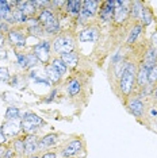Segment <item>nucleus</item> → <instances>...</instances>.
<instances>
[{"label": "nucleus", "instance_id": "41", "mask_svg": "<svg viewBox=\"0 0 157 158\" xmlns=\"http://www.w3.org/2000/svg\"><path fill=\"white\" fill-rule=\"evenodd\" d=\"M0 57H6V54H4V52H0Z\"/></svg>", "mask_w": 157, "mask_h": 158}, {"label": "nucleus", "instance_id": "28", "mask_svg": "<svg viewBox=\"0 0 157 158\" xmlns=\"http://www.w3.org/2000/svg\"><path fill=\"white\" fill-rule=\"evenodd\" d=\"M148 81L149 84H156L157 82V65L151 68L148 72Z\"/></svg>", "mask_w": 157, "mask_h": 158}, {"label": "nucleus", "instance_id": "17", "mask_svg": "<svg viewBox=\"0 0 157 158\" xmlns=\"http://www.w3.org/2000/svg\"><path fill=\"white\" fill-rule=\"evenodd\" d=\"M61 60H62V62L65 64L66 66H76L77 61H78V56L74 52H70V53L61 54Z\"/></svg>", "mask_w": 157, "mask_h": 158}, {"label": "nucleus", "instance_id": "39", "mask_svg": "<svg viewBox=\"0 0 157 158\" xmlns=\"http://www.w3.org/2000/svg\"><path fill=\"white\" fill-rule=\"evenodd\" d=\"M6 152H7V149H4V147H0V158H4Z\"/></svg>", "mask_w": 157, "mask_h": 158}, {"label": "nucleus", "instance_id": "20", "mask_svg": "<svg viewBox=\"0 0 157 158\" xmlns=\"http://www.w3.org/2000/svg\"><path fill=\"white\" fill-rule=\"evenodd\" d=\"M46 77L49 78L50 82H58L60 80H61L62 76L60 74V72H57L54 68L52 66V64H50V65L46 66Z\"/></svg>", "mask_w": 157, "mask_h": 158}, {"label": "nucleus", "instance_id": "5", "mask_svg": "<svg viewBox=\"0 0 157 158\" xmlns=\"http://www.w3.org/2000/svg\"><path fill=\"white\" fill-rule=\"evenodd\" d=\"M98 6H99V3L95 2V0H85V2H83V7H81V11L78 15H80V18L84 20L90 19V18L96 12Z\"/></svg>", "mask_w": 157, "mask_h": 158}, {"label": "nucleus", "instance_id": "23", "mask_svg": "<svg viewBox=\"0 0 157 158\" xmlns=\"http://www.w3.org/2000/svg\"><path fill=\"white\" fill-rule=\"evenodd\" d=\"M52 66L54 68L57 72H60V74H61V76H62V74H65L66 70H68V66L62 62L61 58H54V60H53L52 61Z\"/></svg>", "mask_w": 157, "mask_h": 158}, {"label": "nucleus", "instance_id": "10", "mask_svg": "<svg viewBox=\"0 0 157 158\" xmlns=\"http://www.w3.org/2000/svg\"><path fill=\"white\" fill-rule=\"evenodd\" d=\"M24 141V154L26 156H31L38 150V141L34 135H28Z\"/></svg>", "mask_w": 157, "mask_h": 158}, {"label": "nucleus", "instance_id": "42", "mask_svg": "<svg viewBox=\"0 0 157 158\" xmlns=\"http://www.w3.org/2000/svg\"><path fill=\"white\" fill-rule=\"evenodd\" d=\"M155 98H156V100H157V87H156V91H155Z\"/></svg>", "mask_w": 157, "mask_h": 158}, {"label": "nucleus", "instance_id": "1", "mask_svg": "<svg viewBox=\"0 0 157 158\" xmlns=\"http://www.w3.org/2000/svg\"><path fill=\"white\" fill-rule=\"evenodd\" d=\"M134 77H135V68L134 64L127 62L125 65V70L121 76V81H119V88L122 91L123 95H130L131 89H133V84H134Z\"/></svg>", "mask_w": 157, "mask_h": 158}, {"label": "nucleus", "instance_id": "36", "mask_svg": "<svg viewBox=\"0 0 157 158\" xmlns=\"http://www.w3.org/2000/svg\"><path fill=\"white\" fill-rule=\"evenodd\" d=\"M4 142H6V134L3 132L2 128H0V145H3Z\"/></svg>", "mask_w": 157, "mask_h": 158}, {"label": "nucleus", "instance_id": "37", "mask_svg": "<svg viewBox=\"0 0 157 158\" xmlns=\"http://www.w3.org/2000/svg\"><path fill=\"white\" fill-rule=\"evenodd\" d=\"M12 154H14V150L12 149H7L4 158H12Z\"/></svg>", "mask_w": 157, "mask_h": 158}, {"label": "nucleus", "instance_id": "9", "mask_svg": "<svg viewBox=\"0 0 157 158\" xmlns=\"http://www.w3.org/2000/svg\"><path fill=\"white\" fill-rule=\"evenodd\" d=\"M142 65L148 70L155 65H157V49L156 48L148 49V52L145 53V58H144V64H142Z\"/></svg>", "mask_w": 157, "mask_h": 158}, {"label": "nucleus", "instance_id": "13", "mask_svg": "<svg viewBox=\"0 0 157 158\" xmlns=\"http://www.w3.org/2000/svg\"><path fill=\"white\" fill-rule=\"evenodd\" d=\"M54 20H56L54 14H53L50 10H46V8L42 10V12L39 14V16H38V22L41 23V26H44V27L50 26Z\"/></svg>", "mask_w": 157, "mask_h": 158}, {"label": "nucleus", "instance_id": "18", "mask_svg": "<svg viewBox=\"0 0 157 158\" xmlns=\"http://www.w3.org/2000/svg\"><path fill=\"white\" fill-rule=\"evenodd\" d=\"M57 139H58V136L56 134H49V135H45L44 138L39 141L38 143V147L39 149H44V147H49V146H53L57 143Z\"/></svg>", "mask_w": 157, "mask_h": 158}, {"label": "nucleus", "instance_id": "6", "mask_svg": "<svg viewBox=\"0 0 157 158\" xmlns=\"http://www.w3.org/2000/svg\"><path fill=\"white\" fill-rule=\"evenodd\" d=\"M8 38L11 41V44L14 46H16V48H24V45H26V35H24L23 30H19V28L10 30Z\"/></svg>", "mask_w": 157, "mask_h": 158}, {"label": "nucleus", "instance_id": "30", "mask_svg": "<svg viewBox=\"0 0 157 158\" xmlns=\"http://www.w3.org/2000/svg\"><path fill=\"white\" fill-rule=\"evenodd\" d=\"M58 30H60V23H58V20H57V19L50 24V26L45 27V31L48 34H50V35L52 34H57V33H58Z\"/></svg>", "mask_w": 157, "mask_h": 158}, {"label": "nucleus", "instance_id": "25", "mask_svg": "<svg viewBox=\"0 0 157 158\" xmlns=\"http://www.w3.org/2000/svg\"><path fill=\"white\" fill-rule=\"evenodd\" d=\"M18 118H19V108L18 107H8L6 112V119L18 120Z\"/></svg>", "mask_w": 157, "mask_h": 158}, {"label": "nucleus", "instance_id": "26", "mask_svg": "<svg viewBox=\"0 0 157 158\" xmlns=\"http://www.w3.org/2000/svg\"><path fill=\"white\" fill-rule=\"evenodd\" d=\"M141 30H142V26H141V24H138V26L133 27V30L130 31L129 38H127V44H129V45L134 44V42H135V39H137V37L141 34Z\"/></svg>", "mask_w": 157, "mask_h": 158}, {"label": "nucleus", "instance_id": "32", "mask_svg": "<svg viewBox=\"0 0 157 158\" xmlns=\"http://www.w3.org/2000/svg\"><path fill=\"white\" fill-rule=\"evenodd\" d=\"M14 146H15V150H16V152L24 153V141H22V139H18Z\"/></svg>", "mask_w": 157, "mask_h": 158}, {"label": "nucleus", "instance_id": "4", "mask_svg": "<svg viewBox=\"0 0 157 158\" xmlns=\"http://www.w3.org/2000/svg\"><path fill=\"white\" fill-rule=\"evenodd\" d=\"M34 56L37 60L42 64H48L49 57H50V42L49 41H42L34 46Z\"/></svg>", "mask_w": 157, "mask_h": 158}, {"label": "nucleus", "instance_id": "40", "mask_svg": "<svg viewBox=\"0 0 157 158\" xmlns=\"http://www.w3.org/2000/svg\"><path fill=\"white\" fill-rule=\"evenodd\" d=\"M3 45H4V37H3V35L0 34V48H2Z\"/></svg>", "mask_w": 157, "mask_h": 158}, {"label": "nucleus", "instance_id": "7", "mask_svg": "<svg viewBox=\"0 0 157 158\" xmlns=\"http://www.w3.org/2000/svg\"><path fill=\"white\" fill-rule=\"evenodd\" d=\"M81 147H83V143H81L80 139H76V141H72L70 143H68V145L62 149V157L65 158H70L73 156H76V154L81 150Z\"/></svg>", "mask_w": 157, "mask_h": 158}, {"label": "nucleus", "instance_id": "33", "mask_svg": "<svg viewBox=\"0 0 157 158\" xmlns=\"http://www.w3.org/2000/svg\"><path fill=\"white\" fill-rule=\"evenodd\" d=\"M27 58H28V65H30V68H33V66L37 65L38 60H37V57L34 56V53H30V54H27Z\"/></svg>", "mask_w": 157, "mask_h": 158}, {"label": "nucleus", "instance_id": "14", "mask_svg": "<svg viewBox=\"0 0 157 158\" xmlns=\"http://www.w3.org/2000/svg\"><path fill=\"white\" fill-rule=\"evenodd\" d=\"M125 6H126V3L122 2V4L115 7V10H114V19H115L118 23L125 22V20L127 19V16H129V8H126Z\"/></svg>", "mask_w": 157, "mask_h": 158}, {"label": "nucleus", "instance_id": "31", "mask_svg": "<svg viewBox=\"0 0 157 158\" xmlns=\"http://www.w3.org/2000/svg\"><path fill=\"white\" fill-rule=\"evenodd\" d=\"M10 80V72L7 68H0V81H8Z\"/></svg>", "mask_w": 157, "mask_h": 158}, {"label": "nucleus", "instance_id": "11", "mask_svg": "<svg viewBox=\"0 0 157 158\" xmlns=\"http://www.w3.org/2000/svg\"><path fill=\"white\" fill-rule=\"evenodd\" d=\"M127 107H129L130 112L135 115L137 118H141L142 116V112H144V103H142L141 99L135 98L133 100H130V103L127 104Z\"/></svg>", "mask_w": 157, "mask_h": 158}, {"label": "nucleus", "instance_id": "24", "mask_svg": "<svg viewBox=\"0 0 157 158\" xmlns=\"http://www.w3.org/2000/svg\"><path fill=\"white\" fill-rule=\"evenodd\" d=\"M10 14H11V8L8 7L7 2H0V22L6 20Z\"/></svg>", "mask_w": 157, "mask_h": 158}, {"label": "nucleus", "instance_id": "22", "mask_svg": "<svg viewBox=\"0 0 157 158\" xmlns=\"http://www.w3.org/2000/svg\"><path fill=\"white\" fill-rule=\"evenodd\" d=\"M144 4L140 2H134L133 3V7H131V15H133V18H135V19H141L142 18V14H144Z\"/></svg>", "mask_w": 157, "mask_h": 158}, {"label": "nucleus", "instance_id": "21", "mask_svg": "<svg viewBox=\"0 0 157 158\" xmlns=\"http://www.w3.org/2000/svg\"><path fill=\"white\" fill-rule=\"evenodd\" d=\"M68 93H69L70 96H76L78 92H80V89H81V84H80V81L77 80V78H73V80H70L69 82H68Z\"/></svg>", "mask_w": 157, "mask_h": 158}, {"label": "nucleus", "instance_id": "12", "mask_svg": "<svg viewBox=\"0 0 157 158\" xmlns=\"http://www.w3.org/2000/svg\"><path fill=\"white\" fill-rule=\"evenodd\" d=\"M98 39V30L94 27L85 28L78 35V41L80 42H95Z\"/></svg>", "mask_w": 157, "mask_h": 158}, {"label": "nucleus", "instance_id": "35", "mask_svg": "<svg viewBox=\"0 0 157 158\" xmlns=\"http://www.w3.org/2000/svg\"><path fill=\"white\" fill-rule=\"evenodd\" d=\"M152 44H153V48L157 49V31H155L152 35Z\"/></svg>", "mask_w": 157, "mask_h": 158}, {"label": "nucleus", "instance_id": "8", "mask_svg": "<svg viewBox=\"0 0 157 158\" xmlns=\"http://www.w3.org/2000/svg\"><path fill=\"white\" fill-rule=\"evenodd\" d=\"M114 10H115V2H104L100 7V19L107 22L114 16Z\"/></svg>", "mask_w": 157, "mask_h": 158}, {"label": "nucleus", "instance_id": "15", "mask_svg": "<svg viewBox=\"0 0 157 158\" xmlns=\"http://www.w3.org/2000/svg\"><path fill=\"white\" fill-rule=\"evenodd\" d=\"M19 127L20 126L16 120H10V122H7V123L3 124L2 130L6 135H16L18 131H19Z\"/></svg>", "mask_w": 157, "mask_h": 158}, {"label": "nucleus", "instance_id": "27", "mask_svg": "<svg viewBox=\"0 0 157 158\" xmlns=\"http://www.w3.org/2000/svg\"><path fill=\"white\" fill-rule=\"evenodd\" d=\"M16 58H18V64H19L20 68L23 69H28L30 65H28V58H27V54H16Z\"/></svg>", "mask_w": 157, "mask_h": 158}, {"label": "nucleus", "instance_id": "29", "mask_svg": "<svg viewBox=\"0 0 157 158\" xmlns=\"http://www.w3.org/2000/svg\"><path fill=\"white\" fill-rule=\"evenodd\" d=\"M141 20H142V24H144V26H148V24L152 23L153 16H152V14H151V11H149L148 8H144V14H142Z\"/></svg>", "mask_w": 157, "mask_h": 158}, {"label": "nucleus", "instance_id": "16", "mask_svg": "<svg viewBox=\"0 0 157 158\" xmlns=\"http://www.w3.org/2000/svg\"><path fill=\"white\" fill-rule=\"evenodd\" d=\"M148 69L144 66V65H141L140 68V70H138V73H137V84H138V87H146V85L149 84V81H148Z\"/></svg>", "mask_w": 157, "mask_h": 158}, {"label": "nucleus", "instance_id": "3", "mask_svg": "<svg viewBox=\"0 0 157 158\" xmlns=\"http://www.w3.org/2000/svg\"><path fill=\"white\" fill-rule=\"evenodd\" d=\"M45 122L33 112H26L23 116V120H22V130L28 132L31 135V132H34L39 126H44Z\"/></svg>", "mask_w": 157, "mask_h": 158}, {"label": "nucleus", "instance_id": "43", "mask_svg": "<svg viewBox=\"0 0 157 158\" xmlns=\"http://www.w3.org/2000/svg\"><path fill=\"white\" fill-rule=\"evenodd\" d=\"M28 158H37V157H28Z\"/></svg>", "mask_w": 157, "mask_h": 158}, {"label": "nucleus", "instance_id": "34", "mask_svg": "<svg viewBox=\"0 0 157 158\" xmlns=\"http://www.w3.org/2000/svg\"><path fill=\"white\" fill-rule=\"evenodd\" d=\"M6 31H10L8 30V24H7L6 22H0V34L6 33Z\"/></svg>", "mask_w": 157, "mask_h": 158}, {"label": "nucleus", "instance_id": "19", "mask_svg": "<svg viewBox=\"0 0 157 158\" xmlns=\"http://www.w3.org/2000/svg\"><path fill=\"white\" fill-rule=\"evenodd\" d=\"M81 7H83V2H78V0H69L66 2V11L69 14H80Z\"/></svg>", "mask_w": 157, "mask_h": 158}, {"label": "nucleus", "instance_id": "2", "mask_svg": "<svg viewBox=\"0 0 157 158\" xmlns=\"http://www.w3.org/2000/svg\"><path fill=\"white\" fill-rule=\"evenodd\" d=\"M53 49L56 53L60 54H65V53H70L74 49V41L70 35H58L53 41Z\"/></svg>", "mask_w": 157, "mask_h": 158}, {"label": "nucleus", "instance_id": "38", "mask_svg": "<svg viewBox=\"0 0 157 158\" xmlns=\"http://www.w3.org/2000/svg\"><path fill=\"white\" fill-rule=\"evenodd\" d=\"M41 158H56V154L54 153H46V154H44Z\"/></svg>", "mask_w": 157, "mask_h": 158}]
</instances>
